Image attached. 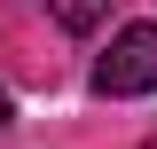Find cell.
<instances>
[{
	"instance_id": "cell-1",
	"label": "cell",
	"mask_w": 157,
	"mask_h": 149,
	"mask_svg": "<svg viewBox=\"0 0 157 149\" xmlns=\"http://www.w3.org/2000/svg\"><path fill=\"white\" fill-rule=\"evenodd\" d=\"M94 94H110V102L157 94V24H118L110 32V47L94 63Z\"/></svg>"
},
{
	"instance_id": "cell-2",
	"label": "cell",
	"mask_w": 157,
	"mask_h": 149,
	"mask_svg": "<svg viewBox=\"0 0 157 149\" xmlns=\"http://www.w3.org/2000/svg\"><path fill=\"white\" fill-rule=\"evenodd\" d=\"M47 16H55V32L86 39V32H102V16H110V0H47Z\"/></svg>"
},
{
	"instance_id": "cell-3",
	"label": "cell",
	"mask_w": 157,
	"mask_h": 149,
	"mask_svg": "<svg viewBox=\"0 0 157 149\" xmlns=\"http://www.w3.org/2000/svg\"><path fill=\"white\" fill-rule=\"evenodd\" d=\"M8 126H16V94L0 86V133H8Z\"/></svg>"
},
{
	"instance_id": "cell-4",
	"label": "cell",
	"mask_w": 157,
	"mask_h": 149,
	"mask_svg": "<svg viewBox=\"0 0 157 149\" xmlns=\"http://www.w3.org/2000/svg\"><path fill=\"white\" fill-rule=\"evenodd\" d=\"M141 149H157V133H149V141H141Z\"/></svg>"
}]
</instances>
